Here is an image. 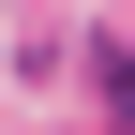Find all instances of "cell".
<instances>
[{
    "mask_svg": "<svg viewBox=\"0 0 135 135\" xmlns=\"http://www.w3.org/2000/svg\"><path fill=\"white\" fill-rule=\"evenodd\" d=\"M105 105H120V120H135V60H105Z\"/></svg>",
    "mask_w": 135,
    "mask_h": 135,
    "instance_id": "cell-1",
    "label": "cell"
}]
</instances>
